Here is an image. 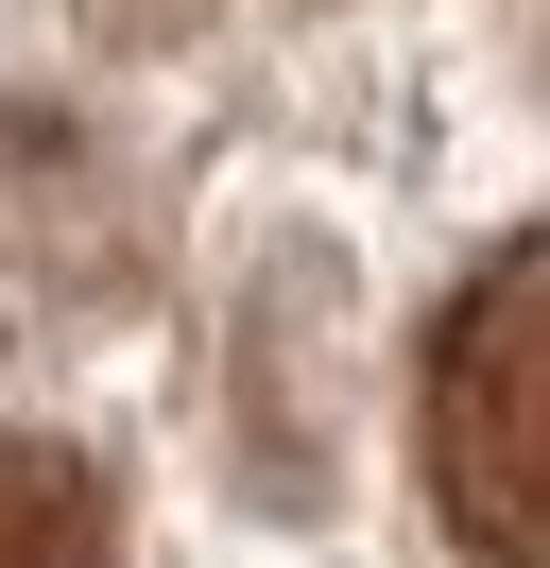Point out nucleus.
I'll list each match as a JSON object with an SVG mask.
<instances>
[{
    "label": "nucleus",
    "instance_id": "obj_1",
    "mask_svg": "<svg viewBox=\"0 0 550 568\" xmlns=\"http://www.w3.org/2000/svg\"><path fill=\"white\" fill-rule=\"evenodd\" d=\"M533 379H550V242H499V258L465 276V311H447V345H430V414H412V448H430V517L465 534L481 568H550Z\"/></svg>",
    "mask_w": 550,
    "mask_h": 568
},
{
    "label": "nucleus",
    "instance_id": "obj_2",
    "mask_svg": "<svg viewBox=\"0 0 550 568\" xmlns=\"http://www.w3.org/2000/svg\"><path fill=\"white\" fill-rule=\"evenodd\" d=\"M0 568H121V499H103L86 448L0 430Z\"/></svg>",
    "mask_w": 550,
    "mask_h": 568
}]
</instances>
